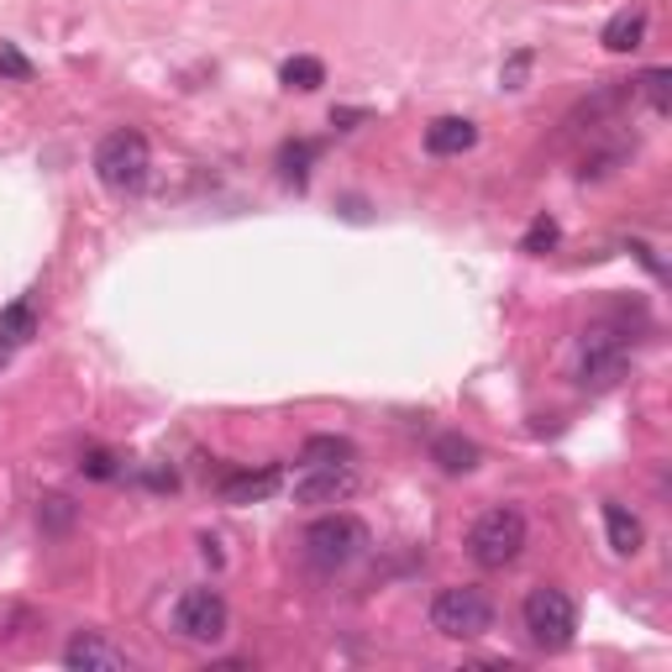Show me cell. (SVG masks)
<instances>
[{
  "label": "cell",
  "mask_w": 672,
  "mask_h": 672,
  "mask_svg": "<svg viewBox=\"0 0 672 672\" xmlns=\"http://www.w3.org/2000/svg\"><path fill=\"white\" fill-rule=\"evenodd\" d=\"M37 337V305L32 299H16L0 310V368L11 363V352H22Z\"/></svg>",
  "instance_id": "obj_11"
},
{
  "label": "cell",
  "mask_w": 672,
  "mask_h": 672,
  "mask_svg": "<svg viewBox=\"0 0 672 672\" xmlns=\"http://www.w3.org/2000/svg\"><path fill=\"white\" fill-rule=\"evenodd\" d=\"M316 153H321L316 142H284V153H279L284 179H290V185H305V174H310V158H316Z\"/></svg>",
  "instance_id": "obj_18"
},
{
  "label": "cell",
  "mask_w": 672,
  "mask_h": 672,
  "mask_svg": "<svg viewBox=\"0 0 672 672\" xmlns=\"http://www.w3.org/2000/svg\"><path fill=\"white\" fill-rule=\"evenodd\" d=\"M279 80L290 84V90H321V84H326V63H321V58H310V54L284 58Z\"/></svg>",
  "instance_id": "obj_17"
},
{
  "label": "cell",
  "mask_w": 672,
  "mask_h": 672,
  "mask_svg": "<svg viewBox=\"0 0 672 672\" xmlns=\"http://www.w3.org/2000/svg\"><path fill=\"white\" fill-rule=\"evenodd\" d=\"M63 668L69 672H127L132 657L121 646H110L106 636H95V630H80V636H69V646H63Z\"/></svg>",
  "instance_id": "obj_8"
},
{
  "label": "cell",
  "mask_w": 672,
  "mask_h": 672,
  "mask_svg": "<svg viewBox=\"0 0 672 672\" xmlns=\"http://www.w3.org/2000/svg\"><path fill=\"white\" fill-rule=\"evenodd\" d=\"M431 625L447 636V641H479L494 630V599L473 583H452L431 599Z\"/></svg>",
  "instance_id": "obj_5"
},
{
  "label": "cell",
  "mask_w": 672,
  "mask_h": 672,
  "mask_svg": "<svg viewBox=\"0 0 672 672\" xmlns=\"http://www.w3.org/2000/svg\"><path fill=\"white\" fill-rule=\"evenodd\" d=\"M226 620H232V610H226L221 589H185L174 599V630L185 641H221Z\"/></svg>",
  "instance_id": "obj_7"
},
{
  "label": "cell",
  "mask_w": 672,
  "mask_h": 672,
  "mask_svg": "<svg viewBox=\"0 0 672 672\" xmlns=\"http://www.w3.org/2000/svg\"><path fill=\"white\" fill-rule=\"evenodd\" d=\"M431 458H436L441 473H473V468L484 462V452H479V441H468L462 431H441V436L431 441Z\"/></svg>",
  "instance_id": "obj_14"
},
{
  "label": "cell",
  "mask_w": 672,
  "mask_h": 672,
  "mask_svg": "<svg viewBox=\"0 0 672 672\" xmlns=\"http://www.w3.org/2000/svg\"><path fill=\"white\" fill-rule=\"evenodd\" d=\"M299 462L305 468H331V462H357V447H352L347 436H310L305 447H299Z\"/></svg>",
  "instance_id": "obj_16"
},
{
  "label": "cell",
  "mask_w": 672,
  "mask_h": 672,
  "mask_svg": "<svg viewBox=\"0 0 672 672\" xmlns=\"http://www.w3.org/2000/svg\"><path fill=\"white\" fill-rule=\"evenodd\" d=\"M526 515L510 510V505H499V510H488L473 520V531H468V557L488 573H499V567L520 563V552H526Z\"/></svg>",
  "instance_id": "obj_4"
},
{
  "label": "cell",
  "mask_w": 672,
  "mask_h": 672,
  "mask_svg": "<svg viewBox=\"0 0 672 672\" xmlns=\"http://www.w3.org/2000/svg\"><path fill=\"white\" fill-rule=\"evenodd\" d=\"M279 484H284V473H279L273 462H269V468H258V473L247 468V473L221 479V499H226V505H258V499H269Z\"/></svg>",
  "instance_id": "obj_13"
},
{
  "label": "cell",
  "mask_w": 672,
  "mask_h": 672,
  "mask_svg": "<svg viewBox=\"0 0 672 672\" xmlns=\"http://www.w3.org/2000/svg\"><path fill=\"white\" fill-rule=\"evenodd\" d=\"M641 90H646V101H651V110L662 116V110H668V69H646Z\"/></svg>",
  "instance_id": "obj_21"
},
{
  "label": "cell",
  "mask_w": 672,
  "mask_h": 672,
  "mask_svg": "<svg viewBox=\"0 0 672 672\" xmlns=\"http://www.w3.org/2000/svg\"><path fill=\"white\" fill-rule=\"evenodd\" d=\"M80 468L90 473V479H116V458H110V452H101V447H90V452L80 458Z\"/></svg>",
  "instance_id": "obj_22"
},
{
  "label": "cell",
  "mask_w": 672,
  "mask_h": 672,
  "mask_svg": "<svg viewBox=\"0 0 672 672\" xmlns=\"http://www.w3.org/2000/svg\"><path fill=\"white\" fill-rule=\"evenodd\" d=\"M0 74L5 80H32V58L16 43H0Z\"/></svg>",
  "instance_id": "obj_20"
},
{
  "label": "cell",
  "mask_w": 672,
  "mask_h": 672,
  "mask_svg": "<svg viewBox=\"0 0 672 672\" xmlns=\"http://www.w3.org/2000/svg\"><path fill=\"white\" fill-rule=\"evenodd\" d=\"M368 552V526L357 515H321L305 531V563L316 573H342Z\"/></svg>",
  "instance_id": "obj_1"
},
{
  "label": "cell",
  "mask_w": 672,
  "mask_h": 672,
  "mask_svg": "<svg viewBox=\"0 0 672 672\" xmlns=\"http://www.w3.org/2000/svg\"><path fill=\"white\" fill-rule=\"evenodd\" d=\"M625 363H630L625 331H615V326H589V331H583V342H578V378H583V384L610 389V384L625 374Z\"/></svg>",
  "instance_id": "obj_6"
},
{
  "label": "cell",
  "mask_w": 672,
  "mask_h": 672,
  "mask_svg": "<svg viewBox=\"0 0 672 672\" xmlns=\"http://www.w3.org/2000/svg\"><path fill=\"white\" fill-rule=\"evenodd\" d=\"M473 142H479V127L468 116H436L426 127V153H436V158H458Z\"/></svg>",
  "instance_id": "obj_10"
},
{
  "label": "cell",
  "mask_w": 672,
  "mask_h": 672,
  "mask_svg": "<svg viewBox=\"0 0 672 672\" xmlns=\"http://www.w3.org/2000/svg\"><path fill=\"white\" fill-rule=\"evenodd\" d=\"M646 5H625V11H615L610 22H604V32H599V43L610 48V54H636L646 43Z\"/></svg>",
  "instance_id": "obj_12"
},
{
  "label": "cell",
  "mask_w": 672,
  "mask_h": 672,
  "mask_svg": "<svg viewBox=\"0 0 672 672\" xmlns=\"http://www.w3.org/2000/svg\"><path fill=\"white\" fill-rule=\"evenodd\" d=\"M520 620H526V636L541 646V651H563L578 636V599L557 583H541V589L526 593L520 604Z\"/></svg>",
  "instance_id": "obj_2"
},
{
  "label": "cell",
  "mask_w": 672,
  "mask_h": 672,
  "mask_svg": "<svg viewBox=\"0 0 672 672\" xmlns=\"http://www.w3.org/2000/svg\"><path fill=\"white\" fill-rule=\"evenodd\" d=\"M557 243H563V226H557V215H537V221L526 226V237H520V252H552Z\"/></svg>",
  "instance_id": "obj_19"
},
{
  "label": "cell",
  "mask_w": 672,
  "mask_h": 672,
  "mask_svg": "<svg viewBox=\"0 0 672 672\" xmlns=\"http://www.w3.org/2000/svg\"><path fill=\"white\" fill-rule=\"evenodd\" d=\"M148 168H153V148H148V137L142 132L121 127V132L101 137V148H95V174H101V185L106 189H116V194H137V189L148 185Z\"/></svg>",
  "instance_id": "obj_3"
},
{
  "label": "cell",
  "mask_w": 672,
  "mask_h": 672,
  "mask_svg": "<svg viewBox=\"0 0 672 672\" xmlns=\"http://www.w3.org/2000/svg\"><path fill=\"white\" fill-rule=\"evenodd\" d=\"M604 531H610V546H615L620 557H636L646 546V526L620 499H604Z\"/></svg>",
  "instance_id": "obj_15"
},
{
  "label": "cell",
  "mask_w": 672,
  "mask_h": 672,
  "mask_svg": "<svg viewBox=\"0 0 672 672\" xmlns=\"http://www.w3.org/2000/svg\"><path fill=\"white\" fill-rule=\"evenodd\" d=\"M357 494V473L352 462H331V468H310L295 484V505H342Z\"/></svg>",
  "instance_id": "obj_9"
}]
</instances>
